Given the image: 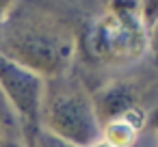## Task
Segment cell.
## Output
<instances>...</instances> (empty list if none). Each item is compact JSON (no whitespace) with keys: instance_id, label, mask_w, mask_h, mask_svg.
<instances>
[{"instance_id":"30bf717a","label":"cell","mask_w":158,"mask_h":147,"mask_svg":"<svg viewBox=\"0 0 158 147\" xmlns=\"http://www.w3.org/2000/svg\"><path fill=\"white\" fill-rule=\"evenodd\" d=\"M149 50L154 52V59H156V65H158V22L149 31Z\"/></svg>"},{"instance_id":"277c9868","label":"cell","mask_w":158,"mask_h":147,"mask_svg":"<svg viewBox=\"0 0 158 147\" xmlns=\"http://www.w3.org/2000/svg\"><path fill=\"white\" fill-rule=\"evenodd\" d=\"M0 91L7 104L24 123H39V108L46 91V78L0 52Z\"/></svg>"},{"instance_id":"52a82bcc","label":"cell","mask_w":158,"mask_h":147,"mask_svg":"<svg viewBox=\"0 0 158 147\" xmlns=\"http://www.w3.org/2000/svg\"><path fill=\"white\" fill-rule=\"evenodd\" d=\"M20 130H22V121L11 110V106L7 104L2 91H0V134H20Z\"/></svg>"},{"instance_id":"9c48e42d","label":"cell","mask_w":158,"mask_h":147,"mask_svg":"<svg viewBox=\"0 0 158 147\" xmlns=\"http://www.w3.org/2000/svg\"><path fill=\"white\" fill-rule=\"evenodd\" d=\"M0 147H26L20 134H0Z\"/></svg>"},{"instance_id":"8fae6325","label":"cell","mask_w":158,"mask_h":147,"mask_svg":"<svg viewBox=\"0 0 158 147\" xmlns=\"http://www.w3.org/2000/svg\"><path fill=\"white\" fill-rule=\"evenodd\" d=\"M11 7H13V0H0V31H2V24L7 20Z\"/></svg>"},{"instance_id":"7c38bea8","label":"cell","mask_w":158,"mask_h":147,"mask_svg":"<svg viewBox=\"0 0 158 147\" xmlns=\"http://www.w3.org/2000/svg\"><path fill=\"white\" fill-rule=\"evenodd\" d=\"M147 125L152 128V130H156V134H158V106L152 110V115L147 117Z\"/></svg>"},{"instance_id":"8992f818","label":"cell","mask_w":158,"mask_h":147,"mask_svg":"<svg viewBox=\"0 0 158 147\" xmlns=\"http://www.w3.org/2000/svg\"><path fill=\"white\" fill-rule=\"evenodd\" d=\"M147 123L145 112H134L128 117H119L115 121H108L102 125V141H106L110 147H132L139 141V134L143 125Z\"/></svg>"},{"instance_id":"ba28073f","label":"cell","mask_w":158,"mask_h":147,"mask_svg":"<svg viewBox=\"0 0 158 147\" xmlns=\"http://www.w3.org/2000/svg\"><path fill=\"white\" fill-rule=\"evenodd\" d=\"M141 20L149 33L152 26L158 22V0H141Z\"/></svg>"},{"instance_id":"6da1fadb","label":"cell","mask_w":158,"mask_h":147,"mask_svg":"<svg viewBox=\"0 0 158 147\" xmlns=\"http://www.w3.org/2000/svg\"><path fill=\"white\" fill-rule=\"evenodd\" d=\"M76 50L74 26L41 5H13L0 31V52L48 80L69 74Z\"/></svg>"},{"instance_id":"4fadbf2b","label":"cell","mask_w":158,"mask_h":147,"mask_svg":"<svg viewBox=\"0 0 158 147\" xmlns=\"http://www.w3.org/2000/svg\"><path fill=\"white\" fill-rule=\"evenodd\" d=\"M89 147H110V145H108L106 141H102V138H100V141H95V143H93V145H89Z\"/></svg>"},{"instance_id":"7a4b0ae2","label":"cell","mask_w":158,"mask_h":147,"mask_svg":"<svg viewBox=\"0 0 158 147\" xmlns=\"http://www.w3.org/2000/svg\"><path fill=\"white\" fill-rule=\"evenodd\" d=\"M89 59L104 65H130L149 50V33L141 20V0H108V9L85 31Z\"/></svg>"},{"instance_id":"3957f363","label":"cell","mask_w":158,"mask_h":147,"mask_svg":"<svg viewBox=\"0 0 158 147\" xmlns=\"http://www.w3.org/2000/svg\"><path fill=\"white\" fill-rule=\"evenodd\" d=\"M39 125L76 147H89L102 136L91 91H87V87L69 74L46 80Z\"/></svg>"},{"instance_id":"5b68a950","label":"cell","mask_w":158,"mask_h":147,"mask_svg":"<svg viewBox=\"0 0 158 147\" xmlns=\"http://www.w3.org/2000/svg\"><path fill=\"white\" fill-rule=\"evenodd\" d=\"M141 100H143L141 84L130 78H117L91 91V102H93V110L100 128L119 117L145 112L141 106Z\"/></svg>"}]
</instances>
